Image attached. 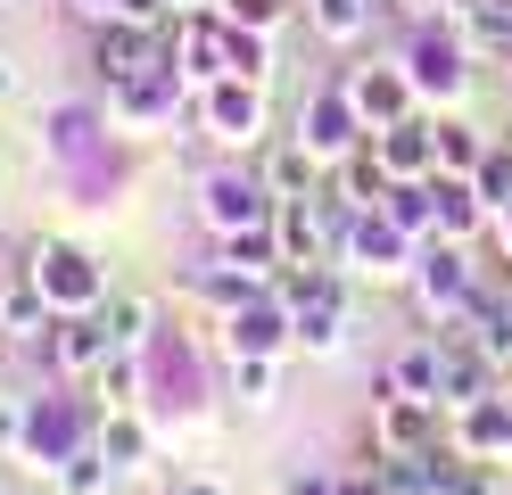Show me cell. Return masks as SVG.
Segmentation results:
<instances>
[{
    "instance_id": "6da1fadb",
    "label": "cell",
    "mask_w": 512,
    "mask_h": 495,
    "mask_svg": "<svg viewBox=\"0 0 512 495\" xmlns=\"http://www.w3.org/2000/svg\"><path fill=\"white\" fill-rule=\"evenodd\" d=\"M25 273H34V281H42V297H50V306H67V314L108 306L100 264H91L83 248H67V240H34V248H25Z\"/></svg>"
},
{
    "instance_id": "7a4b0ae2",
    "label": "cell",
    "mask_w": 512,
    "mask_h": 495,
    "mask_svg": "<svg viewBox=\"0 0 512 495\" xmlns=\"http://www.w3.org/2000/svg\"><path fill=\"white\" fill-rule=\"evenodd\" d=\"M273 182H256V174H240V165H215V174L199 182V215L215 223V231H248V223H273Z\"/></svg>"
},
{
    "instance_id": "3957f363",
    "label": "cell",
    "mask_w": 512,
    "mask_h": 495,
    "mask_svg": "<svg viewBox=\"0 0 512 495\" xmlns=\"http://www.w3.org/2000/svg\"><path fill=\"white\" fill-rule=\"evenodd\" d=\"M157 42H166L157 25H141V17H108L100 33H91V66H100L108 83H133V75H149V66H166V58H157Z\"/></svg>"
},
{
    "instance_id": "277c9868",
    "label": "cell",
    "mask_w": 512,
    "mask_h": 495,
    "mask_svg": "<svg viewBox=\"0 0 512 495\" xmlns=\"http://www.w3.org/2000/svg\"><path fill=\"white\" fill-rule=\"evenodd\" d=\"M356 132H372V124H364L356 99H347V83H339V91H314L306 108H298V141H306L314 157H347V149H356Z\"/></svg>"
},
{
    "instance_id": "5b68a950",
    "label": "cell",
    "mask_w": 512,
    "mask_h": 495,
    "mask_svg": "<svg viewBox=\"0 0 512 495\" xmlns=\"http://www.w3.org/2000/svg\"><path fill=\"white\" fill-rule=\"evenodd\" d=\"M207 132H215L223 149H248L256 132H265V91H256L248 75H223L207 91Z\"/></svg>"
},
{
    "instance_id": "8992f818",
    "label": "cell",
    "mask_w": 512,
    "mask_h": 495,
    "mask_svg": "<svg viewBox=\"0 0 512 495\" xmlns=\"http://www.w3.org/2000/svg\"><path fill=\"white\" fill-rule=\"evenodd\" d=\"M223 339H232V355H281L298 339V314L281 306V297H248V306H232V330H223Z\"/></svg>"
},
{
    "instance_id": "52a82bcc",
    "label": "cell",
    "mask_w": 512,
    "mask_h": 495,
    "mask_svg": "<svg viewBox=\"0 0 512 495\" xmlns=\"http://www.w3.org/2000/svg\"><path fill=\"white\" fill-rule=\"evenodd\" d=\"M479 396H496V355H479V347H438V405H446V413H471Z\"/></svg>"
},
{
    "instance_id": "ba28073f",
    "label": "cell",
    "mask_w": 512,
    "mask_h": 495,
    "mask_svg": "<svg viewBox=\"0 0 512 495\" xmlns=\"http://www.w3.org/2000/svg\"><path fill=\"white\" fill-rule=\"evenodd\" d=\"M405 83H413V91H438V99H463V83H471L463 42H446V33H422V42L405 50Z\"/></svg>"
},
{
    "instance_id": "9c48e42d",
    "label": "cell",
    "mask_w": 512,
    "mask_h": 495,
    "mask_svg": "<svg viewBox=\"0 0 512 495\" xmlns=\"http://www.w3.org/2000/svg\"><path fill=\"white\" fill-rule=\"evenodd\" d=\"M116 355V339H108V322L100 314H67V322H50V363L58 372H100V363Z\"/></svg>"
},
{
    "instance_id": "30bf717a",
    "label": "cell",
    "mask_w": 512,
    "mask_h": 495,
    "mask_svg": "<svg viewBox=\"0 0 512 495\" xmlns=\"http://www.w3.org/2000/svg\"><path fill=\"white\" fill-rule=\"evenodd\" d=\"M380 165H389L397 182H430L438 174V132L430 124H413V116H397V124H380Z\"/></svg>"
},
{
    "instance_id": "8fae6325",
    "label": "cell",
    "mask_w": 512,
    "mask_h": 495,
    "mask_svg": "<svg viewBox=\"0 0 512 495\" xmlns=\"http://www.w3.org/2000/svg\"><path fill=\"white\" fill-rule=\"evenodd\" d=\"M0 339H9V347H42L50 339V297H42L34 273L0 281Z\"/></svg>"
},
{
    "instance_id": "7c38bea8",
    "label": "cell",
    "mask_w": 512,
    "mask_h": 495,
    "mask_svg": "<svg viewBox=\"0 0 512 495\" xmlns=\"http://www.w3.org/2000/svg\"><path fill=\"white\" fill-rule=\"evenodd\" d=\"M339 256H356L364 273H397V256H405V231L380 215V207H364V215H347V231H339Z\"/></svg>"
},
{
    "instance_id": "4fadbf2b",
    "label": "cell",
    "mask_w": 512,
    "mask_h": 495,
    "mask_svg": "<svg viewBox=\"0 0 512 495\" xmlns=\"http://www.w3.org/2000/svg\"><path fill=\"white\" fill-rule=\"evenodd\" d=\"M389 190H397V174L380 165V149H347V165H339V207H389Z\"/></svg>"
},
{
    "instance_id": "5bb4252c",
    "label": "cell",
    "mask_w": 512,
    "mask_h": 495,
    "mask_svg": "<svg viewBox=\"0 0 512 495\" xmlns=\"http://www.w3.org/2000/svg\"><path fill=\"white\" fill-rule=\"evenodd\" d=\"M422 297H430V306H455V314H463V297H471V256H463L455 240L422 256Z\"/></svg>"
},
{
    "instance_id": "9a60e30c",
    "label": "cell",
    "mask_w": 512,
    "mask_h": 495,
    "mask_svg": "<svg viewBox=\"0 0 512 495\" xmlns=\"http://www.w3.org/2000/svg\"><path fill=\"white\" fill-rule=\"evenodd\" d=\"M430 396H389V405H380V446L389 454H413V446H430Z\"/></svg>"
},
{
    "instance_id": "2e32d148",
    "label": "cell",
    "mask_w": 512,
    "mask_h": 495,
    "mask_svg": "<svg viewBox=\"0 0 512 495\" xmlns=\"http://www.w3.org/2000/svg\"><path fill=\"white\" fill-rule=\"evenodd\" d=\"M463 454H512V405L504 396H479L463 413Z\"/></svg>"
},
{
    "instance_id": "e0dca14e",
    "label": "cell",
    "mask_w": 512,
    "mask_h": 495,
    "mask_svg": "<svg viewBox=\"0 0 512 495\" xmlns=\"http://www.w3.org/2000/svg\"><path fill=\"white\" fill-rule=\"evenodd\" d=\"M430 190H438V231H446V240H463V231L479 223V207H488L463 174H430Z\"/></svg>"
},
{
    "instance_id": "ac0fdd59",
    "label": "cell",
    "mask_w": 512,
    "mask_h": 495,
    "mask_svg": "<svg viewBox=\"0 0 512 495\" xmlns=\"http://www.w3.org/2000/svg\"><path fill=\"white\" fill-rule=\"evenodd\" d=\"M405 75H356V83H347V99H356V108H364V124H397L405 116Z\"/></svg>"
},
{
    "instance_id": "d6986e66",
    "label": "cell",
    "mask_w": 512,
    "mask_h": 495,
    "mask_svg": "<svg viewBox=\"0 0 512 495\" xmlns=\"http://www.w3.org/2000/svg\"><path fill=\"white\" fill-rule=\"evenodd\" d=\"M372 17H380L372 0H306V25L323 33V42H356V33H364Z\"/></svg>"
},
{
    "instance_id": "ffe728a7",
    "label": "cell",
    "mask_w": 512,
    "mask_h": 495,
    "mask_svg": "<svg viewBox=\"0 0 512 495\" xmlns=\"http://www.w3.org/2000/svg\"><path fill=\"white\" fill-rule=\"evenodd\" d=\"M314 157L306 141H290V149H273V165H265V182H273V198H314Z\"/></svg>"
},
{
    "instance_id": "44dd1931",
    "label": "cell",
    "mask_w": 512,
    "mask_h": 495,
    "mask_svg": "<svg viewBox=\"0 0 512 495\" xmlns=\"http://www.w3.org/2000/svg\"><path fill=\"white\" fill-rule=\"evenodd\" d=\"M389 396H430V405H438V347L389 355Z\"/></svg>"
},
{
    "instance_id": "7402d4cb",
    "label": "cell",
    "mask_w": 512,
    "mask_h": 495,
    "mask_svg": "<svg viewBox=\"0 0 512 495\" xmlns=\"http://www.w3.org/2000/svg\"><path fill=\"white\" fill-rule=\"evenodd\" d=\"M100 322H108V339H116L124 355H141V339H149V297H133V289H116L108 306H100Z\"/></svg>"
},
{
    "instance_id": "603a6c76",
    "label": "cell",
    "mask_w": 512,
    "mask_h": 495,
    "mask_svg": "<svg viewBox=\"0 0 512 495\" xmlns=\"http://www.w3.org/2000/svg\"><path fill=\"white\" fill-rule=\"evenodd\" d=\"M108 471H116L108 446H100V438H83L67 462H58V487H67V495H100V487H108Z\"/></svg>"
},
{
    "instance_id": "cb8c5ba5",
    "label": "cell",
    "mask_w": 512,
    "mask_h": 495,
    "mask_svg": "<svg viewBox=\"0 0 512 495\" xmlns=\"http://www.w3.org/2000/svg\"><path fill=\"white\" fill-rule=\"evenodd\" d=\"M223 256H232V264H248V273L265 281L273 264H281V240H273V223H248V231H223Z\"/></svg>"
},
{
    "instance_id": "d4e9b609",
    "label": "cell",
    "mask_w": 512,
    "mask_h": 495,
    "mask_svg": "<svg viewBox=\"0 0 512 495\" xmlns=\"http://www.w3.org/2000/svg\"><path fill=\"white\" fill-rule=\"evenodd\" d=\"M380 215H389L397 231H430V223H438V190H430V182H397Z\"/></svg>"
},
{
    "instance_id": "484cf974",
    "label": "cell",
    "mask_w": 512,
    "mask_h": 495,
    "mask_svg": "<svg viewBox=\"0 0 512 495\" xmlns=\"http://www.w3.org/2000/svg\"><path fill=\"white\" fill-rule=\"evenodd\" d=\"M133 396H141V355H124V347H116V355L100 363V405H108V413H124Z\"/></svg>"
},
{
    "instance_id": "4316f807",
    "label": "cell",
    "mask_w": 512,
    "mask_h": 495,
    "mask_svg": "<svg viewBox=\"0 0 512 495\" xmlns=\"http://www.w3.org/2000/svg\"><path fill=\"white\" fill-rule=\"evenodd\" d=\"M479 132L471 124H438V174H479Z\"/></svg>"
},
{
    "instance_id": "83f0119b",
    "label": "cell",
    "mask_w": 512,
    "mask_h": 495,
    "mask_svg": "<svg viewBox=\"0 0 512 495\" xmlns=\"http://www.w3.org/2000/svg\"><path fill=\"white\" fill-rule=\"evenodd\" d=\"M471 190H479V198H488V207L504 215V207H512V149H488V157H479Z\"/></svg>"
},
{
    "instance_id": "f1b7e54d",
    "label": "cell",
    "mask_w": 512,
    "mask_h": 495,
    "mask_svg": "<svg viewBox=\"0 0 512 495\" xmlns=\"http://www.w3.org/2000/svg\"><path fill=\"white\" fill-rule=\"evenodd\" d=\"M232 388L240 405H273V355H232Z\"/></svg>"
},
{
    "instance_id": "f546056e",
    "label": "cell",
    "mask_w": 512,
    "mask_h": 495,
    "mask_svg": "<svg viewBox=\"0 0 512 495\" xmlns=\"http://www.w3.org/2000/svg\"><path fill=\"white\" fill-rule=\"evenodd\" d=\"M290 495H380V471H339V479H290Z\"/></svg>"
},
{
    "instance_id": "4dcf8cb0",
    "label": "cell",
    "mask_w": 512,
    "mask_h": 495,
    "mask_svg": "<svg viewBox=\"0 0 512 495\" xmlns=\"http://www.w3.org/2000/svg\"><path fill=\"white\" fill-rule=\"evenodd\" d=\"M223 17L248 25V33H273L281 17H290V0H223Z\"/></svg>"
},
{
    "instance_id": "1f68e13d",
    "label": "cell",
    "mask_w": 512,
    "mask_h": 495,
    "mask_svg": "<svg viewBox=\"0 0 512 495\" xmlns=\"http://www.w3.org/2000/svg\"><path fill=\"white\" fill-rule=\"evenodd\" d=\"M100 446H108V462H116V471H133V462H141V429L124 421V413H108V429H100Z\"/></svg>"
},
{
    "instance_id": "d6a6232c",
    "label": "cell",
    "mask_w": 512,
    "mask_h": 495,
    "mask_svg": "<svg viewBox=\"0 0 512 495\" xmlns=\"http://www.w3.org/2000/svg\"><path fill=\"white\" fill-rule=\"evenodd\" d=\"M0 446H25V396L0 388Z\"/></svg>"
},
{
    "instance_id": "836d02e7",
    "label": "cell",
    "mask_w": 512,
    "mask_h": 495,
    "mask_svg": "<svg viewBox=\"0 0 512 495\" xmlns=\"http://www.w3.org/2000/svg\"><path fill=\"white\" fill-rule=\"evenodd\" d=\"M446 495H504V479H496V471H455Z\"/></svg>"
},
{
    "instance_id": "e575fe53",
    "label": "cell",
    "mask_w": 512,
    "mask_h": 495,
    "mask_svg": "<svg viewBox=\"0 0 512 495\" xmlns=\"http://www.w3.org/2000/svg\"><path fill=\"white\" fill-rule=\"evenodd\" d=\"M75 17H91V25H108V17H124V0H75Z\"/></svg>"
},
{
    "instance_id": "d590c367",
    "label": "cell",
    "mask_w": 512,
    "mask_h": 495,
    "mask_svg": "<svg viewBox=\"0 0 512 495\" xmlns=\"http://www.w3.org/2000/svg\"><path fill=\"white\" fill-rule=\"evenodd\" d=\"M174 495H232L223 479H174Z\"/></svg>"
},
{
    "instance_id": "8d00e7d4",
    "label": "cell",
    "mask_w": 512,
    "mask_h": 495,
    "mask_svg": "<svg viewBox=\"0 0 512 495\" xmlns=\"http://www.w3.org/2000/svg\"><path fill=\"white\" fill-rule=\"evenodd\" d=\"M0 99H17V58L0 50Z\"/></svg>"
},
{
    "instance_id": "74e56055",
    "label": "cell",
    "mask_w": 512,
    "mask_h": 495,
    "mask_svg": "<svg viewBox=\"0 0 512 495\" xmlns=\"http://www.w3.org/2000/svg\"><path fill=\"white\" fill-rule=\"evenodd\" d=\"M0 9H9V0H0Z\"/></svg>"
}]
</instances>
